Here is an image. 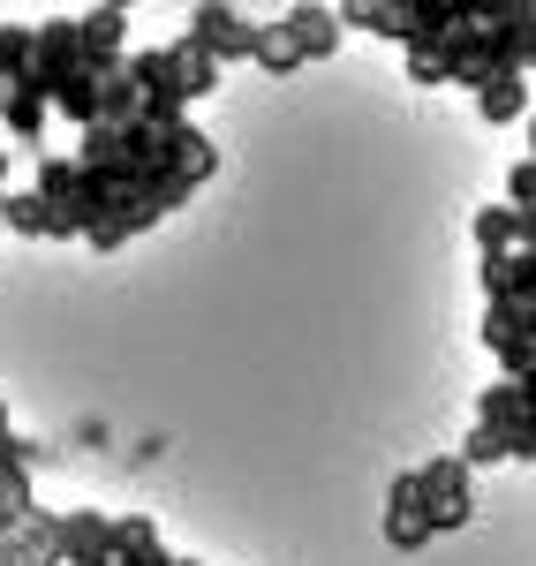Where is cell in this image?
I'll return each instance as SVG.
<instances>
[{
    "label": "cell",
    "instance_id": "1",
    "mask_svg": "<svg viewBox=\"0 0 536 566\" xmlns=\"http://www.w3.org/2000/svg\"><path fill=\"white\" fill-rule=\"evenodd\" d=\"M416 476H423V514H431V536H446V528H469V514H476V491H469V461H461V453H439V461H423Z\"/></svg>",
    "mask_w": 536,
    "mask_h": 566
},
{
    "label": "cell",
    "instance_id": "2",
    "mask_svg": "<svg viewBox=\"0 0 536 566\" xmlns=\"http://www.w3.org/2000/svg\"><path fill=\"white\" fill-rule=\"evenodd\" d=\"M181 23H189L181 39L204 45L220 69H227V61H250V45H258V15H250V8H220V0H212V8H189Z\"/></svg>",
    "mask_w": 536,
    "mask_h": 566
},
{
    "label": "cell",
    "instance_id": "3",
    "mask_svg": "<svg viewBox=\"0 0 536 566\" xmlns=\"http://www.w3.org/2000/svg\"><path fill=\"white\" fill-rule=\"evenodd\" d=\"M45 91L91 76V45H84V15H45L39 23V69H31Z\"/></svg>",
    "mask_w": 536,
    "mask_h": 566
},
{
    "label": "cell",
    "instance_id": "4",
    "mask_svg": "<svg viewBox=\"0 0 536 566\" xmlns=\"http://www.w3.org/2000/svg\"><path fill=\"white\" fill-rule=\"evenodd\" d=\"M484 348L506 363V378L536 370V303H492L484 310Z\"/></svg>",
    "mask_w": 536,
    "mask_h": 566
},
{
    "label": "cell",
    "instance_id": "5",
    "mask_svg": "<svg viewBox=\"0 0 536 566\" xmlns=\"http://www.w3.org/2000/svg\"><path fill=\"white\" fill-rule=\"evenodd\" d=\"M386 544L393 552H423L431 544V514H423V476L416 469H401L386 483Z\"/></svg>",
    "mask_w": 536,
    "mask_h": 566
},
{
    "label": "cell",
    "instance_id": "6",
    "mask_svg": "<svg viewBox=\"0 0 536 566\" xmlns=\"http://www.w3.org/2000/svg\"><path fill=\"white\" fill-rule=\"evenodd\" d=\"M106 559H114V514H98V506L61 514V566H106Z\"/></svg>",
    "mask_w": 536,
    "mask_h": 566
},
{
    "label": "cell",
    "instance_id": "7",
    "mask_svg": "<svg viewBox=\"0 0 536 566\" xmlns=\"http://www.w3.org/2000/svg\"><path fill=\"white\" fill-rule=\"evenodd\" d=\"M0 566H61V514H23L0 536Z\"/></svg>",
    "mask_w": 536,
    "mask_h": 566
},
{
    "label": "cell",
    "instance_id": "8",
    "mask_svg": "<svg viewBox=\"0 0 536 566\" xmlns=\"http://www.w3.org/2000/svg\"><path fill=\"white\" fill-rule=\"evenodd\" d=\"M280 31H287V45H295L303 61H325V53L340 45L348 23H340V8H287V15H280Z\"/></svg>",
    "mask_w": 536,
    "mask_h": 566
},
{
    "label": "cell",
    "instance_id": "9",
    "mask_svg": "<svg viewBox=\"0 0 536 566\" xmlns=\"http://www.w3.org/2000/svg\"><path fill=\"white\" fill-rule=\"evenodd\" d=\"M39 197L53 205V234H84L76 227V197H84V167L76 159H39Z\"/></svg>",
    "mask_w": 536,
    "mask_h": 566
},
{
    "label": "cell",
    "instance_id": "10",
    "mask_svg": "<svg viewBox=\"0 0 536 566\" xmlns=\"http://www.w3.org/2000/svg\"><path fill=\"white\" fill-rule=\"evenodd\" d=\"M45 114H53V91H45L39 76L8 84V98H0V122H8V136H15V144H39V136H45Z\"/></svg>",
    "mask_w": 536,
    "mask_h": 566
},
{
    "label": "cell",
    "instance_id": "11",
    "mask_svg": "<svg viewBox=\"0 0 536 566\" xmlns=\"http://www.w3.org/2000/svg\"><path fill=\"white\" fill-rule=\"evenodd\" d=\"M522 114H529V69L492 76V84L476 91V122H484V129H506V122H522Z\"/></svg>",
    "mask_w": 536,
    "mask_h": 566
},
{
    "label": "cell",
    "instance_id": "12",
    "mask_svg": "<svg viewBox=\"0 0 536 566\" xmlns=\"http://www.w3.org/2000/svg\"><path fill=\"white\" fill-rule=\"evenodd\" d=\"M167 53H175V98H181V106H189V98H212V91H220V61H212L204 45L175 39Z\"/></svg>",
    "mask_w": 536,
    "mask_h": 566
},
{
    "label": "cell",
    "instance_id": "13",
    "mask_svg": "<svg viewBox=\"0 0 536 566\" xmlns=\"http://www.w3.org/2000/svg\"><path fill=\"white\" fill-rule=\"evenodd\" d=\"M484 295L492 303H536V258H522V250L514 258H492L484 264Z\"/></svg>",
    "mask_w": 536,
    "mask_h": 566
},
{
    "label": "cell",
    "instance_id": "14",
    "mask_svg": "<svg viewBox=\"0 0 536 566\" xmlns=\"http://www.w3.org/2000/svg\"><path fill=\"white\" fill-rule=\"evenodd\" d=\"M476 250H484V264L514 258V250H522V212H514V205H484V212H476Z\"/></svg>",
    "mask_w": 536,
    "mask_h": 566
},
{
    "label": "cell",
    "instance_id": "15",
    "mask_svg": "<svg viewBox=\"0 0 536 566\" xmlns=\"http://www.w3.org/2000/svg\"><path fill=\"white\" fill-rule=\"evenodd\" d=\"M53 106L76 122V129H98V114H106V76H76V84L53 91Z\"/></svg>",
    "mask_w": 536,
    "mask_h": 566
},
{
    "label": "cell",
    "instance_id": "16",
    "mask_svg": "<svg viewBox=\"0 0 536 566\" xmlns=\"http://www.w3.org/2000/svg\"><path fill=\"white\" fill-rule=\"evenodd\" d=\"M476 423H484V431H514V423H529L522 386H514V378H506V386H484V400H476Z\"/></svg>",
    "mask_w": 536,
    "mask_h": 566
},
{
    "label": "cell",
    "instance_id": "17",
    "mask_svg": "<svg viewBox=\"0 0 536 566\" xmlns=\"http://www.w3.org/2000/svg\"><path fill=\"white\" fill-rule=\"evenodd\" d=\"M0 227L8 234H53V205H45L39 189L31 197H0Z\"/></svg>",
    "mask_w": 536,
    "mask_h": 566
},
{
    "label": "cell",
    "instance_id": "18",
    "mask_svg": "<svg viewBox=\"0 0 536 566\" xmlns=\"http://www.w3.org/2000/svg\"><path fill=\"white\" fill-rule=\"evenodd\" d=\"M250 61H258L265 76H287V69H303V53L287 45V31H280V23H258V45H250Z\"/></svg>",
    "mask_w": 536,
    "mask_h": 566
},
{
    "label": "cell",
    "instance_id": "19",
    "mask_svg": "<svg viewBox=\"0 0 536 566\" xmlns=\"http://www.w3.org/2000/svg\"><path fill=\"white\" fill-rule=\"evenodd\" d=\"M136 552H159V522L151 514H114V559H136Z\"/></svg>",
    "mask_w": 536,
    "mask_h": 566
},
{
    "label": "cell",
    "instance_id": "20",
    "mask_svg": "<svg viewBox=\"0 0 536 566\" xmlns=\"http://www.w3.org/2000/svg\"><path fill=\"white\" fill-rule=\"evenodd\" d=\"M461 461H469V469H492V461H506V438L476 423V431H469V446H461Z\"/></svg>",
    "mask_w": 536,
    "mask_h": 566
},
{
    "label": "cell",
    "instance_id": "21",
    "mask_svg": "<svg viewBox=\"0 0 536 566\" xmlns=\"http://www.w3.org/2000/svg\"><path fill=\"white\" fill-rule=\"evenodd\" d=\"M506 197H514V212H536V159H522V167L506 175Z\"/></svg>",
    "mask_w": 536,
    "mask_h": 566
},
{
    "label": "cell",
    "instance_id": "22",
    "mask_svg": "<svg viewBox=\"0 0 536 566\" xmlns=\"http://www.w3.org/2000/svg\"><path fill=\"white\" fill-rule=\"evenodd\" d=\"M522 69H536V15H529V45H522Z\"/></svg>",
    "mask_w": 536,
    "mask_h": 566
},
{
    "label": "cell",
    "instance_id": "23",
    "mask_svg": "<svg viewBox=\"0 0 536 566\" xmlns=\"http://www.w3.org/2000/svg\"><path fill=\"white\" fill-rule=\"evenodd\" d=\"M0 197H8V151H0Z\"/></svg>",
    "mask_w": 536,
    "mask_h": 566
},
{
    "label": "cell",
    "instance_id": "24",
    "mask_svg": "<svg viewBox=\"0 0 536 566\" xmlns=\"http://www.w3.org/2000/svg\"><path fill=\"white\" fill-rule=\"evenodd\" d=\"M529 159H536V122H529Z\"/></svg>",
    "mask_w": 536,
    "mask_h": 566
}]
</instances>
